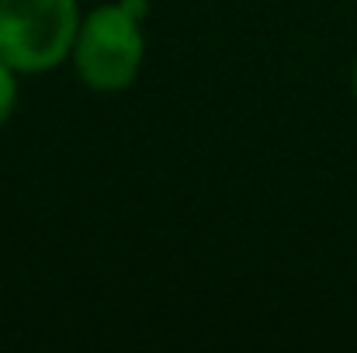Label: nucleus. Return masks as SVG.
I'll use <instances>...</instances> for the list:
<instances>
[{"mask_svg": "<svg viewBox=\"0 0 357 353\" xmlns=\"http://www.w3.org/2000/svg\"><path fill=\"white\" fill-rule=\"evenodd\" d=\"M80 17V0H0V56L21 77L52 73L70 63Z\"/></svg>", "mask_w": 357, "mask_h": 353, "instance_id": "nucleus-2", "label": "nucleus"}, {"mask_svg": "<svg viewBox=\"0 0 357 353\" xmlns=\"http://www.w3.org/2000/svg\"><path fill=\"white\" fill-rule=\"evenodd\" d=\"M351 91H354V101H357V59H354V70H351Z\"/></svg>", "mask_w": 357, "mask_h": 353, "instance_id": "nucleus-4", "label": "nucleus"}, {"mask_svg": "<svg viewBox=\"0 0 357 353\" xmlns=\"http://www.w3.org/2000/svg\"><path fill=\"white\" fill-rule=\"evenodd\" d=\"M21 101V73L0 56V128L14 118Z\"/></svg>", "mask_w": 357, "mask_h": 353, "instance_id": "nucleus-3", "label": "nucleus"}, {"mask_svg": "<svg viewBox=\"0 0 357 353\" xmlns=\"http://www.w3.org/2000/svg\"><path fill=\"white\" fill-rule=\"evenodd\" d=\"M146 0H105L80 17L70 52L77 80L94 94L128 91L146 63Z\"/></svg>", "mask_w": 357, "mask_h": 353, "instance_id": "nucleus-1", "label": "nucleus"}]
</instances>
